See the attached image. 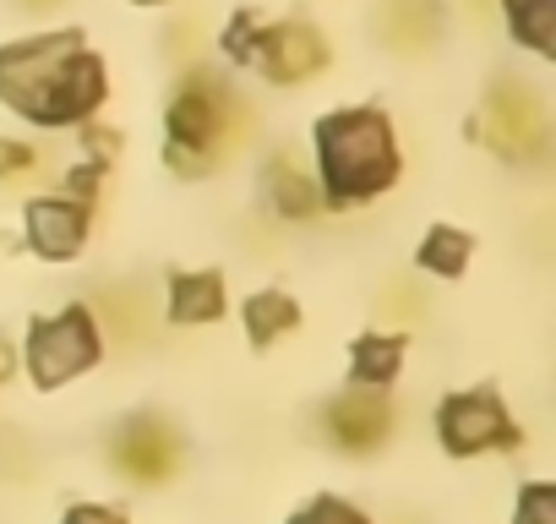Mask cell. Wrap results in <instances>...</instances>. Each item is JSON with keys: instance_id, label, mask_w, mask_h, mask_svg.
Returning a JSON list of instances; mask_svg holds the SVG:
<instances>
[{"instance_id": "6da1fadb", "label": "cell", "mask_w": 556, "mask_h": 524, "mask_svg": "<svg viewBox=\"0 0 556 524\" xmlns=\"http://www.w3.org/2000/svg\"><path fill=\"white\" fill-rule=\"evenodd\" d=\"M110 99V66L88 50L83 28H45L0 45V110L39 132H72L99 121Z\"/></svg>"}, {"instance_id": "7a4b0ae2", "label": "cell", "mask_w": 556, "mask_h": 524, "mask_svg": "<svg viewBox=\"0 0 556 524\" xmlns=\"http://www.w3.org/2000/svg\"><path fill=\"white\" fill-rule=\"evenodd\" d=\"M312 159H317V186L323 202L333 213L344 208H366L377 197H388L404 180V148H399V126L382 104H344L317 115L312 126Z\"/></svg>"}, {"instance_id": "3957f363", "label": "cell", "mask_w": 556, "mask_h": 524, "mask_svg": "<svg viewBox=\"0 0 556 524\" xmlns=\"http://www.w3.org/2000/svg\"><path fill=\"white\" fill-rule=\"evenodd\" d=\"M240 137H245V99L235 93V83L207 61L186 66L164 104V164L180 180H202L213 159H224Z\"/></svg>"}, {"instance_id": "277c9868", "label": "cell", "mask_w": 556, "mask_h": 524, "mask_svg": "<svg viewBox=\"0 0 556 524\" xmlns=\"http://www.w3.org/2000/svg\"><path fill=\"white\" fill-rule=\"evenodd\" d=\"M23 355H28V377L39 394H55L66 388L72 377L93 372L99 355H104V334H99V317L72 301L66 312L55 317H34L28 323V339H23Z\"/></svg>"}, {"instance_id": "5b68a950", "label": "cell", "mask_w": 556, "mask_h": 524, "mask_svg": "<svg viewBox=\"0 0 556 524\" xmlns=\"http://www.w3.org/2000/svg\"><path fill=\"white\" fill-rule=\"evenodd\" d=\"M437 437L453 459H475V453H507L523 442L518 421L507 415L502 394L496 388H464V394H447L437 404Z\"/></svg>"}, {"instance_id": "8992f818", "label": "cell", "mask_w": 556, "mask_h": 524, "mask_svg": "<svg viewBox=\"0 0 556 524\" xmlns=\"http://www.w3.org/2000/svg\"><path fill=\"white\" fill-rule=\"evenodd\" d=\"M328 66H333V45H328V34L317 23H306V17H267L245 72H256L273 88H301V83L323 77Z\"/></svg>"}, {"instance_id": "52a82bcc", "label": "cell", "mask_w": 556, "mask_h": 524, "mask_svg": "<svg viewBox=\"0 0 556 524\" xmlns=\"http://www.w3.org/2000/svg\"><path fill=\"white\" fill-rule=\"evenodd\" d=\"M480 142L502 159V164H529L545 153V104L529 83H496L480 115Z\"/></svg>"}, {"instance_id": "ba28073f", "label": "cell", "mask_w": 556, "mask_h": 524, "mask_svg": "<svg viewBox=\"0 0 556 524\" xmlns=\"http://www.w3.org/2000/svg\"><path fill=\"white\" fill-rule=\"evenodd\" d=\"M180 453H186V437H180V426H175L169 415H159V410H142V415L121 421V432H115V442H110V464H115L126 481H137V486L169 481V475L180 470Z\"/></svg>"}, {"instance_id": "9c48e42d", "label": "cell", "mask_w": 556, "mask_h": 524, "mask_svg": "<svg viewBox=\"0 0 556 524\" xmlns=\"http://www.w3.org/2000/svg\"><path fill=\"white\" fill-rule=\"evenodd\" d=\"M93 240V208L50 191V197H28L23 202V246L45 262H72L83 257Z\"/></svg>"}, {"instance_id": "30bf717a", "label": "cell", "mask_w": 556, "mask_h": 524, "mask_svg": "<svg viewBox=\"0 0 556 524\" xmlns=\"http://www.w3.org/2000/svg\"><path fill=\"white\" fill-rule=\"evenodd\" d=\"M323 437L339 453H377L393 437V394L388 388H361L339 394L323 404Z\"/></svg>"}, {"instance_id": "8fae6325", "label": "cell", "mask_w": 556, "mask_h": 524, "mask_svg": "<svg viewBox=\"0 0 556 524\" xmlns=\"http://www.w3.org/2000/svg\"><path fill=\"white\" fill-rule=\"evenodd\" d=\"M262 191H267V208L285 219V224H317V219L328 213L317 175H312L290 148H278V153L262 164Z\"/></svg>"}, {"instance_id": "7c38bea8", "label": "cell", "mask_w": 556, "mask_h": 524, "mask_svg": "<svg viewBox=\"0 0 556 524\" xmlns=\"http://www.w3.org/2000/svg\"><path fill=\"white\" fill-rule=\"evenodd\" d=\"M224 307H229V290H224V274L218 269H197V274L175 269L169 274V307H164L169 323L202 328V323H218Z\"/></svg>"}, {"instance_id": "4fadbf2b", "label": "cell", "mask_w": 556, "mask_h": 524, "mask_svg": "<svg viewBox=\"0 0 556 524\" xmlns=\"http://www.w3.org/2000/svg\"><path fill=\"white\" fill-rule=\"evenodd\" d=\"M404 350H409L404 334H361L355 350H350V377H355V388H388V383L404 372Z\"/></svg>"}, {"instance_id": "5bb4252c", "label": "cell", "mask_w": 556, "mask_h": 524, "mask_svg": "<svg viewBox=\"0 0 556 524\" xmlns=\"http://www.w3.org/2000/svg\"><path fill=\"white\" fill-rule=\"evenodd\" d=\"M502 23L513 45H523L529 55H556V0H502Z\"/></svg>"}, {"instance_id": "9a60e30c", "label": "cell", "mask_w": 556, "mask_h": 524, "mask_svg": "<svg viewBox=\"0 0 556 524\" xmlns=\"http://www.w3.org/2000/svg\"><path fill=\"white\" fill-rule=\"evenodd\" d=\"M240 323H245V339H251L256 350H267L278 334L301 328V301L285 296V290H256V296L240 307Z\"/></svg>"}, {"instance_id": "2e32d148", "label": "cell", "mask_w": 556, "mask_h": 524, "mask_svg": "<svg viewBox=\"0 0 556 524\" xmlns=\"http://www.w3.org/2000/svg\"><path fill=\"white\" fill-rule=\"evenodd\" d=\"M469 257H475V235L458 229V224H431L420 235V246H415V262L426 274H437V279H458L469 269Z\"/></svg>"}, {"instance_id": "e0dca14e", "label": "cell", "mask_w": 556, "mask_h": 524, "mask_svg": "<svg viewBox=\"0 0 556 524\" xmlns=\"http://www.w3.org/2000/svg\"><path fill=\"white\" fill-rule=\"evenodd\" d=\"M262 12L256 7H235L229 12V23L218 28V55H224V66H251V50H256V34H262Z\"/></svg>"}, {"instance_id": "ac0fdd59", "label": "cell", "mask_w": 556, "mask_h": 524, "mask_svg": "<svg viewBox=\"0 0 556 524\" xmlns=\"http://www.w3.org/2000/svg\"><path fill=\"white\" fill-rule=\"evenodd\" d=\"M77 148H83V159L115 170L121 153H126V132H115V126H104V121H83V126H77Z\"/></svg>"}, {"instance_id": "d6986e66", "label": "cell", "mask_w": 556, "mask_h": 524, "mask_svg": "<svg viewBox=\"0 0 556 524\" xmlns=\"http://www.w3.org/2000/svg\"><path fill=\"white\" fill-rule=\"evenodd\" d=\"M104 180H110V170H104V164H93V159H72V164L61 170V197H72V202L93 208V202H99V191H104Z\"/></svg>"}, {"instance_id": "ffe728a7", "label": "cell", "mask_w": 556, "mask_h": 524, "mask_svg": "<svg viewBox=\"0 0 556 524\" xmlns=\"http://www.w3.org/2000/svg\"><path fill=\"white\" fill-rule=\"evenodd\" d=\"M513 524H556V486L551 481H529L513 502Z\"/></svg>"}, {"instance_id": "44dd1931", "label": "cell", "mask_w": 556, "mask_h": 524, "mask_svg": "<svg viewBox=\"0 0 556 524\" xmlns=\"http://www.w3.org/2000/svg\"><path fill=\"white\" fill-rule=\"evenodd\" d=\"M290 524H371L355 502H344V497H317V502H306Z\"/></svg>"}, {"instance_id": "7402d4cb", "label": "cell", "mask_w": 556, "mask_h": 524, "mask_svg": "<svg viewBox=\"0 0 556 524\" xmlns=\"http://www.w3.org/2000/svg\"><path fill=\"white\" fill-rule=\"evenodd\" d=\"M39 142L28 137H0V180H17V175H34L39 170Z\"/></svg>"}, {"instance_id": "603a6c76", "label": "cell", "mask_w": 556, "mask_h": 524, "mask_svg": "<svg viewBox=\"0 0 556 524\" xmlns=\"http://www.w3.org/2000/svg\"><path fill=\"white\" fill-rule=\"evenodd\" d=\"M61 524H126V513H115V508H104V502H72V508L61 513Z\"/></svg>"}, {"instance_id": "cb8c5ba5", "label": "cell", "mask_w": 556, "mask_h": 524, "mask_svg": "<svg viewBox=\"0 0 556 524\" xmlns=\"http://www.w3.org/2000/svg\"><path fill=\"white\" fill-rule=\"evenodd\" d=\"M12 366H17V355H12V345H7V339H0V383L12 377Z\"/></svg>"}, {"instance_id": "d4e9b609", "label": "cell", "mask_w": 556, "mask_h": 524, "mask_svg": "<svg viewBox=\"0 0 556 524\" xmlns=\"http://www.w3.org/2000/svg\"><path fill=\"white\" fill-rule=\"evenodd\" d=\"M131 7H142V12H159V7H175V0H131Z\"/></svg>"}, {"instance_id": "484cf974", "label": "cell", "mask_w": 556, "mask_h": 524, "mask_svg": "<svg viewBox=\"0 0 556 524\" xmlns=\"http://www.w3.org/2000/svg\"><path fill=\"white\" fill-rule=\"evenodd\" d=\"M17 7H39V12H50V7H61V0H17Z\"/></svg>"}]
</instances>
